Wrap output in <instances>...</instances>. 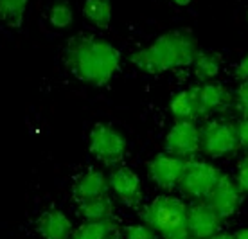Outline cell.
Returning <instances> with one entry per match:
<instances>
[{
  "mask_svg": "<svg viewBox=\"0 0 248 239\" xmlns=\"http://www.w3.org/2000/svg\"><path fill=\"white\" fill-rule=\"evenodd\" d=\"M65 63L79 81L90 86H105L119 70L121 54L103 38L79 34L68 42Z\"/></svg>",
  "mask_w": 248,
  "mask_h": 239,
  "instance_id": "obj_1",
  "label": "cell"
},
{
  "mask_svg": "<svg viewBox=\"0 0 248 239\" xmlns=\"http://www.w3.org/2000/svg\"><path fill=\"white\" fill-rule=\"evenodd\" d=\"M198 52V42L191 31L174 29L137 50L131 56V62L146 74H162L192 65Z\"/></svg>",
  "mask_w": 248,
  "mask_h": 239,
  "instance_id": "obj_2",
  "label": "cell"
},
{
  "mask_svg": "<svg viewBox=\"0 0 248 239\" xmlns=\"http://www.w3.org/2000/svg\"><path fill=\"white\" fill-rule=\"evenodd\" d=\"M142 223L162 239H189L187 205L176 196H156L142 208Z\"/></svg>",
  "mask_w": 248,
  "mask_h": 239,
  "instance_id": "obj_3",
  "label": "cell"
},
{
  "mask_svg": "<svg viewBox=\"0 0 248 239\" xmlns=\"http://www.w3.org/2000/svg\"><path fill=\"white\" fill-rule=\"evenodd\" d=\"M126 147H128L126 137L117 128H113L112 124L97 123L90 129L88 149L93 159H97L106 166L117 164L126 153Z\"/></svg>",
  "mask_w": 248,
  "mask_h": 239,
  "instance_id": "obj_4",
  "label": "cell"
},
{
  "mask_svg": "<svg viewBox=\"0 0 248 239\" xmlns=\"http://www.w3.org/2000/svg\"><path fill=\"white\" fill-rule=\"evenodd\" d=\"M202 129V149L212 159H221L239 149L236 124L223 119H212Z\"/></svg>",
  "mask_w": 248,
  "mask_h": 239,
  "instance_id": "obj_5",
  "label": "cell"
},
{
  "mask_svg": "<svg viewBox=\"0 0 248 239\" xmlns=\"http://www.w3.org/2000/svg\"><path fill=\"white\" fill-rule=\"evenodd\" d=\"M219 176H221V171L212 164L202 159H189L186 160L178 187L184 194L200 200V198L209 196V192L216 185Z\"/></svg>",
  "mask_w": 248,
  "mask_h": 239,
  "instance_id": "obj_6",
  "label": "cell"
},
{
  "mask_svg": "<svg viewBox=\"0 0 248 239\" xmlns=\"http://www.w3.org/2000/svg\"><path fill=\"white\" fill-rule=\"evenodd\" d=\"M166 151L178 159H189L202 149V129L192 121H176L166 135Z\"/></svg>",
  "mask_w": 248,
  "mask_h": 239,
  "instance_id": "obj_7",
  "label": "cell"
},
{
  "mask_svg": "<svg viewBox=\"0 0 248 239\" xmlns=\"http://www.w3.org/2000/svg\"><path fill=\"white\" fill-rule=\"evenodd\" d=\"M241 200L243 192L239 191L236 182H234V178L221 173L219 180H217L216 185L212 187V191L207 196V205L221 220H227V218H232L239 210Z\"/></svg>",
  "mask_w": 248,
  "mask_h": 239,
  "instance_id": "obj_8",
  "label": "cell"
},
{
  "mask_svg": "<svg viewBox=\"0 0 248 239\" xmlns=\"http://www.w3.org/2000/svg\"><path fill=\"white\" fill-rule=\"evenodd\" d=\"M108 185L113 194L128 207H137L142 202V182L140 176L130 167H115L108 175Z\"/></svg>",
  "mask_w": 248,
  "mask_h": 239,
  "instance_id": "obj_9",
  "label": "cell"
},
{
  "mask_svg": "<svg viewBox=\"0 0 248 239\" xmlns=\"http://www.w3.org/2000/svg\"><path fill=\"white\" fill-rule=\"evenodd\" d=\"M184 166H186L184 159H178L169 153H158L148 164L149 178L160 189H173L180 182Z\"/></svg>",
  "mask_w": 248,
  "mask_h": 239,
  "instance_id": "obj_10",
  "label": "cell"
},
{
  "mask_svg": "<svg viewBox=\"0 0 248 239\" xmlns=\"http://www.w3.org/2000/svg\"><path fill=\"white\" fill-rule=\"evenodd\" d=\"M221 221L207 202H196L187 207V228L194 239L212 238L221 227Z\"/></svg>",
  "mask_w": 248,
  "mask_h": 239,
  "instance_id": "obj_11",
  "label": "cell"
},
{
  "mask_svg": "<svg viewBox=\"0 0 248 239\" xmlns=\"http://www.w3.org/2000/svg\"><path fill=\"white\" fill-rule=\"evenodd\" d=\"M169 112L176 121H192L196 123L198 119L207 117L205 110L202 108L196 86L184 88L180 92H176L169 101Z\"/></svg>",
  "mask_w": 248,
  "mask_h": 239,
  "instance_id": "obj_12",
  "label": "cell"
},
{
  "mask_svg": "<svg viewBox=\"0 0 248 239\" xmlns=\"http://www.w3.org/2000/svg\"><path fill=\"white\" fill-rule=\"evenodd\" d=\"M36 230L44 239H70L74 232V225L63 210L49 208L38 218Z\"/></svg>",
  "mask_w": 248,
  "mask_h": 239,
  "instance_id": "obj_13",
  "label": "cell"
},
{
  "mask_svg": "<svg viewBox=\"0 0 248 239\" xmlns=\"http://www.w3.org/2000/svg\"><path fill=\"white\" fill-rule=\"evenodd\" d=\"M200 103L205 113H216V112H225L232 104V94L225 85L217 81H207L202 85H196Z\"/></svg>",
  "mask_w": 248,
  "mask_h": 239,
  "instance_id": "obj_14",
  "label": "cell"
},
{
  "mask_svg": "<svg viewBox=\"0 0 248 239\" xmlns=\"http://www.w3.org/2000/svg\"><path fill=\"white\" fill-rule=\"evenodd\" d=\"M74 196L78 202L88 200V198H97V196H106L110 185H108V176L103 171L92 169L79 175L74 182Z\"/></svg>",
  "mask_w": 248,
  "mask_h": 239,
  "instance_id": "obj_15",
  "label": "cell"
},
{
  "mask_svg": "<svg viewBox=\"0 0 248 239\" xmlns=\"http://www.w3.org/2000/svg\"><path fill=\"white\" fill-rule=\"evenodd\" d=\"M78 210L85 221H106L113 216V202L108 196L88 198L83 202H78Z\"/></svg>",
  "mask_w": 248,
  "mask_h": 239,
  "instance_id": "obj_16",
  "label": "cell"
},
{
  "mask_svg": "<svg viewBox=\"0 0 248 239\" xmlns=\"http://www.w3.org/2000/svg\"><path fill=\"white\" fill-rule=\"evenodd\" d=\"M221 65H223L221 56L216 54V52H211V50H205V52L200 50L198 54H196V58H194V62H192L194 76L202 83L216 80L219 70H221Z\"/></svg>",
  "mask_w": 248,
  "mask_h": 239,
  "instance_id": "obj_17",
  "label": "cell"
},
{
  "mask_svg": "<svg viewBox=\"0 0 248 239\" xmlns=\"http://www.w3.org/2000/svg\"><path fill=\"white\" fill-rule=\"evenodd\" d=\"M117 234L119 228L112 220L85 221L79 228L72 232L70 239H115Z\"/></svg>",
  "mask_w": 248,
  "mask_h": 239,
  "instance_id": "obj_18",
  "label": "cell"
},
{
  "mask_svg": "<svg viewBox=\"0 0 248 239\" xmlns=\"http://www.w3.org/2000/svg\"><path fill=\"white\" fill-rule=\"evenodd\" d=\"M83 16L95 27H108L112 20V0H85Z\"/></svg>",
  "mask_w": 248,
  "mask_h": 239,
  "instance_id": "obj_19",
  "label": "cell"
},
{
  "mask_svg": "<svg viewBox=\"0 0 248 239\" xmlns=\"http://www.w3.org/2000/svg\"><path fill=\"white\" fill-rule=\"evenodd\" d=\"M29 0H0V22L16 29L24 24Z\"/></svg>",
  "mask_w": 248,
  "mask_h": 239,
  "instance_id": "obj_20",
  "label": "cell"
},
{
  "mask_svg": "<svg viewBox=\"0 0 248 239\" xmlns=\"http://www.w3.org/2000/svg\"><path fill=\"white\" fill-rule=\"evenodd\" d=\"M74 20L72 6L67 0H56L49 9V22L56 29H68Z\"/></svg>",
  "mask_w": 248,
  "mask_h": 239,
  "instance_id": "obj_21",
  "label": "cell"
},
{
  "mask_svg": "<svg viewBox=\"0 0 248 239\" xmlns=\"http://www.w3.org/2000/svg\"><path fill=\"white\" fill-rule=\"evenodd\" d=\"M123 239H158L153 228H149L146 223H137V225H126L123 228Z\"/></svg>",
  "mask_w": 248,
  "mask_h": 239,
  "instance_id": "obj_22",
  "label": "cell"
},
{
  "mask_svg": "<svg viewBox=\"0 0 248 239\" xmlns=\"http://www.w3.org/2000/svg\"><path fill=\"white\" fill-rule=\"evenodd\" d=\"M232 104L236 106L243 119H248V81H241V85L236 88L232 96Z\"/></svg>",
  "mask_w": 248,
  "mask_h": 239,
  "instance_id": "obj_23",
  "label": "cell"
},
{
  "mask_svg": "<svg viewBox=\"0 0 248 239\" xmlns=\"http://www.w3.org/2000/svg\"><path fill=\"white\" fill-rule=\"evenodd\" d=\"M234 182L237 184V187H239V191H241L243 194H248V155H245V157L239 160Z\"/></svg>",
  "mask_w": 248,
  "mask_h": 239,
  "instance_id": "obj_24",
  "label": "cell"
},
{
  "mask_svg": "<svg viewBox=\"0 0 248 239\" xmlns=\"http://www.w3.org/2000/svg\"><path fill=\"white\" fill-rule=\"evenodd\" d=\"M236 129H237V137H239V146L248 147V119H241L236 124Z\"/></svg>",
  "mask_w": 248,
  "mask_h": 239,
  "instance_id": "obj_25",
  "label": "cell"
},
{
  "mask_svg": "<svg viewBox=\"0 0 248 239\" xmlns=\"http://www.w3.org/2000/svg\"><path fill=\"white\" fill-rule=\"evenodd\" d=\"M236 78L241 81H248V54L243 56L241 62L236 65Z\"/></svg>",
  "mask_w": 248,
  "mask_h": 239,
  "instance_id": "obj_26",
  "label": "cell"
},
{
  "mask_svg": "<svg viewBox=\"0 0 248 239\" xmlns=\"http://www.w3.org/2000/svg\"><path fill=\"white\" fill-rule=\"evenodd\" d=\"M234 239H248V228H239L234 234Z\"/></svg>",
  "mask_w": 248,
  "mask_h": 239,
  "instance_id": "obj_27",
  "label": "cell"
},
{
  "mask_svg": "<svg viewBox=\"0 0 248 239\" xmlns=\"http://www.w3.org/2000/svg\"><path fill=\"white\" fill-rule=\"evenodd\" d=\"M209 239H234V236H232V234H219V232H217Z\"/></svg>",
  "mask_w": 248,
  "mask_h": 239,
  "instance_id": "obj_28",
  "label": "cell"
},
{
  "mask_svg": "<svg viewBox=\"0 0 248 239\" xmlns=\"http://www.w3.org/2000/svg\"><path fill=\"white\" fill-rule=\"evenodd\" d=\"M171 2H173L174 6H182V7H184V6H189L192 0H171Z\"/></svg>",
  "mask_w": 248,
  "mask_h": 239,
  "instance_id": "obj_29",
  "label": "cell"
}]
</instances>
